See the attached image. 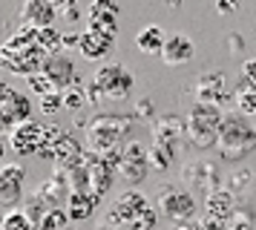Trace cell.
<instances>
[{
    "label": "cell",
    "instance_id": "1",
    "mask_svg": "<svg viewBox=\"0 0 256 230\" xmlns=\"http://www.w3.org/2000/svg\"><path fill=\"white\" fill-rule=\"evenodd\" d=\"M46 60V49L38 44V29L20 26V32H14L6 44L0 46V66L14 72V75H32L40 72Z\"/></svg>",
    "mask_w": 256,
    "mask_h": 230
},
{
    "label": "cell",
    "instance_id": "2",
    "mask_svg": "<svg viewBox=\"0 0 256 230\" xmlns=\"http://www.w3.org/2000/svg\"><path fill=\"white\" fill-rule=\"evenodd\" d=\"M136 118L130 112H98L84 126V147L92 152H106V150L124 147L130 141Z\"/></svg>",
    "mask_w": 256,
    "mask_h": 230
},
{
    "label": "cell",
    "instance_id": "3",
    "mask_svg": "<svg viewBox=\"0 0 256 230\" xmlns=\"http://www.w3.org/2000/svg\"><path fill=\"white\" fill-rule=\"evenodd\" d=\"M216 150H219L222 161L228 164H239L256 150V126L250 118L242 112H224L219 124V138H216Z\"/></svg>",
    "mask_w": 256,
    "mask_h": 230
},
{
    "label": "cell",
    "instance_id": "4",
    "mask_svg": "<svg viewBox=\"0 0 256 230\" xmlns=\"http://www.w3.org/2000/svg\"><path fill=\"white\" fill-rule=\"evenodd\" d=\"M222 110L213 104H193V110L184 118V136L190 138V144L198 150L216 147L219 138V124H222Z\"/></svg>",
    "mask_w": 256,
    "mask_h": 230
},
{
    "label": "cell",
    "instance_id": "5",
    "mask_svg": "<svg viewBox=\"0 0 256 230\" xmlns=\"http://www.w3.org/2000/svg\"><path fill=\"white\" fill-rule=\"evenodd\" d=\"M150 198L141 193V190H136V187H130V190H124V193L116 196V202H112V207L104 213V228L110 230H132L136 228V222H138L147 210H150Z\"/></svg>",
    "mask_w": 256,
    "mask_h": 230
},
{
    "label": "cell",
    "instance_id": "6",
    "mask_svg": "<svg viewBox=\"0 0 256 230\" xmlns=\"http://www.w3.org/2000/svg\"><path fill=\"white\" fill-rule=\"evenodd\" d=\"M156 210L162 216L178 222H193L196 216V196L187 190L184 184H164L156 196Z\"/></svg>",
    "mask_w": 256,
    "mask_h": 230
},
{
    "label": "cell",
    "instance_id": "7",
    "mask_svg": "<svg viewBox=\"0 0 256 230\" xmlns=\"http://www.w3.org/2000/svg\"><path fill=\"white\" fill-rule=\"evenodd\" d=\"M178 184H184L190 193L198 190V193L208 196L210 190L222 187V167L210 158H190L178 170Z\"/></svg>",
    "mask_w": 256,
    "mask_h": 230
},
{
    "label": "cell",
    "instance_id": "8",
    "mask_svg": "<svg viewBox=\"0 0 256 230\" xmlns=\"http://www.w3.org/2000/svg\"><path fill=\"white\" fill-rule=\"evenodd\" d=\"M92 80L98 84V90L104 92V98H110V101H124L132 92V86H136V78L130 75V69L124 64H118V60L101 64V66L95 69Z\"/></svg>",
    "mask_w": 256,
    "mask_h": 230
},
{
    "label": "cell",
    "instance_id": "9",
    "mask_svg": "<svg viewBox=\"0 0 256 230\" xmlns=\"http://www.w3.org/2000/svg\"><path fill=\"white\" fill-rule=\"evenodd\" d=\"M32 118L29 95L12 86H0V136H9L18 124Z\"/></svg>",
    "mask_w": 256,
    "mask_h": 230
},
{
    "label": "cell",
    "instance_id": "10",
    "mask_svg": "<svg viewBox=\"0 0 256 230\" xmlns=\"http://www.w3.org/2000/svg\"><path fill=\"white\" fill-rule=\"evenodd\" d=\"M118 176L127 184H141L150 172V158H147V144H141L136 138H130L124 150H121V164H118Z\"/></svg>",
    "mask_w": 256,
    "mask_h": 230
},
{
    "label": "cell",
    "instance_id": "11",
    "mask_svg": "<svg viewBox=\"0 0 256 230\" xmlns=\"http://www.w3.org/2000/svg\"><path fill=\"white\" fill-rule=\"evenodd\" d=\"M150 132H152V144H164L173 147L176 152L184 144V118L176 112H162L150 121Z\"/></svg>",
    "mask_w": 256,
    "mask_h": 230
},
{
    "label": "cell",
    "instance_id": "12",
    "mask_svg": "<svg viewBox=\"0 0 256 230\" xmlns=\"http://www.w3.org/2000/svg\"><path fill=\"white\" fill-rule=\"evenodd\" d=\"M24 178H26L24 164H18V161H3L0 164V204L3 207L20 204V198L26 196Z\"/></svg>",
    "mask_w": 256,
    "mask_h": 230
},
{
    "label": "cell",
    "instance_id": "13",
    "mask_svg": "<svg viewBox=\"0 0 256 230\" xmlns=\"http://www.w3.org/2000/svg\"><path fill=\"white\" fill-rule=\"evenodd\" d=\"M228 98H233V92H228L224 72L210 69V72H204V75L196 78V104H213V106L222 110Z\"/></svg>",
    "mask_w": 256,
    "mask_h": 230
},
{
    "label": "cell",
    "instance_id": "14",
    "mask_svg": "<svg viewBox=\"0 0 256 230\" xmlns=\"http://www.w3.org/2000/svg\"><path fill=\"white\" fill-rule=\"evenodd\" d=\"M193 55H196V46L190 40V34H182V32L167 34L162 52H158L164 66H184V64L193 60Z\"/></svg>",
    "mask_w": 256,
    "mask_h": 230
},
{
    "label": "cell",
    "instance_id": "15",
    "mask_svg": "<svg viewBox=\"0 0 256 230\" xmlns=\"http://www.w3.org/2000/svg\"><path fill=\"white\" fill-rule=\"evenodd\" d=\"M84 164H86V170H90V193L98 196V198H104V196L110 193V187H112L116 170H112L106 161H101V156L92 152V150L84 152Z\"/></svg>",
    "mask_w": 256,
    "mask_h": 230
},
{
    "label": "cell",
    "instance_id": "16",
    "mask_svg": "<svg viewBox=\"0 0 256 230\" xmlns=\"http://www.w3.org/2000/svg\"><path fill=\"white\" fill-rule=\"evenodd\" d=\"M9 147L18 156H38V150H40V124L32 121V118L18 124L9 132Z\"/></svg>",
    "mask_w": 256,
    "mask_h": 230
},
{
    "label": "cell",
    "instance_id": "17",
    "mask_svg": "<svg viewBox=\"0 0 256 230\" xmlns=\"http://www.w3.org/2000/svg\"><path fill=\"white\" fill-rule=\"evenodd\" d=\"M40 72L46 75L58 90H66L70 84H75L78 80V75H75V64H72L70 55H64V52H55V55H46V60H44V66H40Z\"/></svg>",
    "mask_w": 256,
    "mask_h": 230
},
{
    "label": "cell",
    "instance_id": "18",
    "mask_svg": "<svg viewBox=\"0 0 256 230\" xmlns=\"http://www.w3.org/2000/svg\"><path fill=\"white\" fill-rule=\"evenodd\" d=\"M236 207H239V198L228 187H216V190H210L204 196V216L213 218V222H219V224H224V218L230 216Z\"/></svg>",
    "mask_w": 256,
    "mask_h": 230
},
{
    "label": "cell",
    "instance_id": "19",
    "mask_svg": "<svg viewBox=\"0 0 256 230\" xmlns=\"http://www.w3.org/2000/svg\"><path fill=\"white\" fill-rule=\"evenodd\" d=\"M116 49V38L104 32H95V29H86L81 32V44H78V52H81L86 60H104L110 52Z\"/></svg>",
    "mask_w": 256,
    "mask_h": 230
},
{
    "label": "cell",
    "instance_id": "20",
    "mask_svg": "<svg viewBox=\"0 0 256 230\" xmlns=\"http://www.w3.org/2000/svg\"><path fill=\"white\" fill-rule=\"evenodd\" d=\"M84 152H86L84 141H78V138L70 136V132H64L60 141L55 144L52 161H55V167H58V170H70V167H75V164L84 158Z\"/></svg>",
    "mask_w": 256,
    "mask_h": 230
},
{
    "label": "cell",
    "instance_id": "21",
    "mask_svg": "<svg viewBox=\"0 0 256 230\" xmlns=\"http://www.w3.org/2000/svg\"><path fill=\"white\" fill-rule=\"evenodd\" d=\"M55 18H58V12L49 6V0H24V6H20V20H24V26H32V29L52 26Z\"/></svg>",
    "mask_w": 256,
    "mask_h": 230
},
{
    "label": "cell",
    "instance_id": "22",
    "mask_svg": "<svg viewBox=\"0 0 256 230\" xmlns=\"http://www.w3.org/2000/svg\"><path fill=\"white\" fill-rule=\"evenodd\" d=\"M38 193L46 198L52 207H60V204H66V196H70V184H66V172L64 170H52V176L49 178H44V182L35 187Z\"/></svg>",
    "mask_w": 256,
    "mask_h": 230
},
{
    "label": "cell",
    "instance_id": "23",
    "mask_svg": "<svg viewBox=\"0 0 256 230\" xmlns=\"http://www.w3.org/2000/svg\"><path fill=\"white\" fill-rule=\"evenodd\" d=\"M101 204V198L92 193H70L66 196V216L70 222H86V218L95 213V207Z\"/></svg>",
    "mask_w": 256,
    "mask_h": 230
},
{
    "label": "cell",
    "instance_id": "24",
    "mask_svg": "<svg viewBox=\"0 0 256 230\" xmlns=\"http://www.w3.org/2000/svg\"><path fill=\"white\" fill-rule=\"evenodd\" d=\"M233 104H236V112L242 115H256V84L254 80L239 78V84L233 86Z\"/></svg>",
    "mask_w": 256,
    "mask_h": 230
},
{
    "label": "cell",
    "instance_id": "25",
    "mask_svg": "<svg viewBox=\"0 0 256 230\" xmlns=\"http://www.w3.org/2000/svg\"><path fill=\"white\" fill-rule=\"evenodd\" d=\"M164 40H167V32H164L162 26H144L136 34V46H138V52H144V55H158Z\"/></svg>",
    "mask_w": 256,
    "mask_h": 230
},
{
    "label": "cell",
    "instance_id": "26",
    "mask_svg": "<svg viewBox=\"0 0 256 230\" xmlns=\"http://www.w3.org/2000/svg\"><path fill=\"white\" fill-rule=\"evenodd\" d=\"M254 187H256V172L248 170V167H236V170L230 172V178H228V190H230L236 198H239V196H248Z\"/></svg>",
    "mask_w": 256,
    "mask_h": 230
},
{
    "label": "cell",
    "instance_id": "27",
    "mask_svg": "<svg viewBox=\"0 0 256 230\" xmlns=\"http://www.w3.org/2000/svg\"><path fill=\"white\" fill-rule=\"evenodd\" d=\"M20 210L29 216V222H32V224H38V222H40V218L52 210V204H49V202L38 193V190H32V193L24 196V204H20Z\"/></svg>",
    "mask_w": 256,
    "mask_h": 230
},
{
    "label": "cell",
    "instance_id": "28",
    "mask_svg": "<svg viewBox=\"0 0 256 230\" xmlns=\"http://www.w3.org/2000/svg\"><path fill=\"white\" fill-rule=\"evenodd\" d=\"M176 152L173 147H164V144H147V158H150V170H170V164L176 161Z\"/></svg>",
    "mask_w": 256,
    "mask_h": 230
},
{
    "label": "cell",
    "instance_id": "29",
    "mask_svg": "<svg viewBox=\"0 0 256 230\" xmlns=\"http://www.w3.org/2000/svg\"><path fill=\"white\" fill-rule=\"evenodd\" d=\"M60 136H64V130L58 124H52V121L40 124V150H38V156L52 161V152H55V144L60 141Z\"/></svg>",
    "mask_w": 256,
    "mask_h": 230
},
{
    "label": "cell",
    "instance_id": "30",
    "mask_svg": "<svg viewBox=\"0 0 256 230\" xmlns=\"http://www.w3.org/2000/svg\"><path fill=\"white\" fill-rule=\"evenodd\" d=\"M60 98H64V106L66 110H84L86 106V86H84V80L78 78L75 84H70L66 90H60Z\"/></svg>",
    "mask_w": 256,
    "mask_h": 230
},
{
    "label": "cell",
    "instance_id": "31",
    "mask_svg": "<svg viewBox=\"0 0 256 230\" xmlns=\"http://www.w3.org/2000/svg\"><path fill=\"white\" fill-rule=\"evenodd\" d=\"M0 230H35V224L29 222L24 210H18V207H9L3 216H0Z\"/></svg>",
    "mask_w": 256,
    "mask_h": 230
},
{
    "label": "cell",
    "instance_id": "32",
    "mask_svg": "<svg viewBox=\"0 0 256 230\" xmlns=\"http://www.w3.org/2000/svg\"><path fill=\"white\" fill-rule=\"evenodd\" d=\"M222 230H256V222H254V213L248 207H236L230 216L224 218Z\"/></svg>",
    "mask_w": 256,
    "mask_h": 230
},
{
    "label": "cell",
    "instance_id": "33",
    "mask_svg": "<svg viewBox=\"0 0 256 230\" xmlns=\"http://www.w3.org/2000/svg\"><path fill=\"white\" fill-rule=\"evenodd\" d=\"M66 218H70V216H66V210H64V207H52L46 216L35 224V230H64V228H66Z\"/></svg>",
    "mask_w": 256,
    "mask_h": 230
},
{
    "label": "cell",
    "instance_id": "34",
    "mask_svg": "<svg viewBox=\"0 0 256 230\" xmlns=\"http://www.w3.org/2000/svg\"><path fill=\"white\" fill-rule=\"evenodd\" d=\"M38 44L46 49V55H55L60 52L64 46H60V32L55 26H44V29H38Z\"/></svg>",
    "mask_w": 256,
    "mask_h": 230
},
{
    "label": "cell",
    "instance_id": "35",
    "mask_svg": "<svg viewBox=\"0 0 256 230\" xmlns=\"http://www.w3.org/2000/svg\"><path fill=\"white\" fill-rule=\"evenodd\" d=\"M26 86L32 92H38V95H49V92H58V86L52 84V80L44 75V72H32L29 78H26Z\"/></svg>",
    "mask_w": 256,
    "mask_h": 230
},
{
    "label": "cell",
    "instance_id": "36",
    "mask_svg": "<svg viewBox=\"0 0 256 230\" xmlns=\"http://www.w3.org/2000/svg\"><path fill=\"white\" fill-rule=\"evenodd\" d=\"M90 18H118V6L112 0H92L90 3Z\"/></svg>",
    "mask_w": 256,
    "mask_h": 230
},
{
    "label": "cell",
    "instance_id": "37",
    "mask_svg": "<svg viewBox=\"0 0 256 230\" xmlns=\"http://www.w3.org/2000/svg\"><path fill=\"white\" fill-rule=\"evenodd\" d=\"M49 6L66 20H78V0H49Z\"/></svg>",
    "mask_w": 256,
    "mask_h": 230
},
{
    "label": "cell",
    "instance_id": "38",
    "mask_svg": "<svg viewBox=\"0 0 256 230\" xmlns=\"http://www.w3.org/2000/svg\"><path fill=\"white\" fill-rule=\"evenodd\" d=\"M40 110L44 115H55L64 110V98H60V90L58 92H49V95H40Z\"/></svg>",
    "mask_w": 256,
    "mask_h": 230
},
{
    "label": "cell",
    "instance_id": "39",
    "mask_svg": "<svg viewBox=\"0 0 256 230\" xmlns=\"http://www.w3.org/2000/svg\"><path fill=\"white\" fill-rule=\"evenodd\" d=\"M156 104L150 101V98H138L136 101V110H132V118H138V121H152L156 118Z\"/></svg>",
    "mask_w": 256,
    "mask_h": 230
},
{
    "label": "cell",
    "instance_id": "40",
    "mask_svg": "<svg viewBox=\"0 0 256 230\" xmlns=\"http://www.w3.org/2000/svg\"><path fill=\"white\" fill-rule=\"evenodd\" d=\"M228 46H230V55H242L244 52V38L239 32H230L228 34Z\"/></svg>",
    "mask_w": 256,
    "mask_h": 230
},
{
    "label": "cell",
    "instance_id": "41",
    "mask_svg": "<svg viewBox=\"0 0 256 230\" xmlns=\"http://www.w3.org/2000/svg\"><path fill=\"white\" fill-rule=\"evenodd\" d=\"M239 9V0H216V12L219 14H233Z\"/></svg>",
    "mask_w": 256,
    "mask_h": 230
},
{
    "label": "cell",
    "instance_id": "42",
    "mask_svg": "<svg viewBox=\"0 0 256 230\" xmlns=\"http://www.w3.org/2000/svg\"><path fill=\"white\" fill-rule=\"evenodd\" d=\"M104 101V92L98 90V84H90V86H86V104H101Z\"/></svg>",
    "mask_w": 256,
    "mask_h": 230
},
{
    "label": "cell",
    "instance_id": "43",
    "mask_svg": "<svg viewBox=\"0 0 256 230\" xmlns=\"http://www.w3.org/2000/svg\"><path fill=\"white\" fill-rule=\"evenodd\" d=\"M242 78L256 84V58H250V60H244L242 64Z\"/></svg>",
    "mask_w": 256,
    "mask_h": 230
},
{
    "label": "cell",
    "instance_id": "44",
    "mask_svg": "<svg viewBox=\"0 0 256 230\" xmlns=\"http://www.w3.org/2000/svg\"><path fill=\"white\" fill-rule=\"evenodd\" d=\"M193 224H196V230H222V224H219V222H213V218H208V216L196 218Z\"/></svg>",
    "mask_w": 256,
    "mask_h": 230
},
{
    "label": "cell",
    "instance_id": "45",
    "mask_svg": "<svg viewBox=\"0 0 256 230\" xmlns=\"http://www.w3.org/2000/svg\"><path fill=\"white\" fill-rule=\"evenodd\" d=\"M78 44H81V32H66V34H60V46H75L78 49Z\"/></svg>",
    "mask_w": 256,
    "mask_h": 230
},
{
    "label": "cell",
    "instance_id": "46",
    "mask_svg": "<svg viewBox=\"0 0 256 230\" xmlns=\"http://www.w3.org/2000/svg\"><path fill=\"white\" fill-rule=\"evenodd\" d=\"M173 230H196V224L193 222H178V224H173Z\"/></svg>",
    "mask_w": 256,
    "mask_h": 230
},
{
    "label": "cell",
    "instance_id": "47",
    "mask_svg": "<svg viewBox=\"0 0 256 230\" xmlns=\"http://www.w3.org/2000/svg\"><path fill=\"white\" fill-rule=\"evenodd\" d=\"M167 6H170V9H178V6H182V0H167Z\"/></svg>",
    "mask_w": 256,
    "mask_h": 230
},
{
    "label": "cell",
    "instance_id": "48",
    "mask_svg": "<svg viewBox=\"0 0 256 230\" xmlns=\"http://www.w3.org/2000/svg\"><path fill=\"white\" fill-rule=\"evenodd\" d=\"M3 152H6V147H3V141H0V161H3Z\"/></svg>",
    "mask_w": 256,
    "mask_h": 230
},
{
    "label": "cell",
    "instance_id": "49",
    "mask_svg": "<svg viewBox=\"0 0 256 230\" xmlns=\"http://www.w3.org/2000/svg\"><path fill=\"white\" fill-rule=\"evenodd\" d=\"M64 230H78V228H64Z\"/></svg>",
    "mask_w": 256,
    "mask_h": 230
},
{
    "label": "cell",
    "instance_id": "50",
    "mask_svg": "<svg viewBox=\"0 0 256 230\" xmlns=\"http://www.w3.org/2000/svg\"><path fill=\"white\" fill-rule=\"evenodd\" d=\"M0 86H3V80H0Z\"/></svg>",
    "mask_w": 256,
    "mask_h": 230
}]
</instances>
